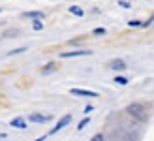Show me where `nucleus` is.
I'll use <instances>...</instances> for the list:
<instances>
[{"mask_svg": "<svg viewBox=\"0 0 154 141\" xmlns=\"http://www.w3.org/2000/svg\"><path fill=\"white\" fill-rule=\"evenodd\" d=\"M126 113L132 115L134 119H137V121H145V119H147V109H145V105L139 104V102H134V104H130V105L126 107Z\"/></svg>", "mask_w": 154, "mask_h": 141, "instance_id": "1", "label": "nucleus"}, {"mask_svg": "<svg viewBox=\"0 0 154 141\" xmlns=\"http://www.w3.org/2000/svg\"><path fill=\"white\" fill-rule=\"evenodd\" d=\"M70 92L73 94V96H81V98H98V92L87 90V89H72Z\"/></svg>", "mask_w": 154, "mask_h": 141, "instance_id": "2", "label": "nucleus"}, {"mask_svg": "<svg viewBox=\"0 0 154 141\" xmlns=\"http://www.w3.org/2000/svg\"><path fill=\"white\" fill-rule=\"evenodd\" d=\"M92 51H68V53H60V58H75V57H88Z\"/></svg>", "mask_w": 154, "mask_h": 141, "instance_id": "3", "label": "nucleus"}, {"mask_svg": "<svg viewBox=\"0 0 154 141\" xmlns=\"http://www.w3.org/2000/svg\"><path fill=\"white\" fill-rule=\"evenodd\" d=\"M72 122V115H64L62 117V119H60L57 124H55V128H53L51 130V134H57V132H60V130H62L64 126H68V124H70Z\"/></svg>", "mask_w": 154, "mask_h": 141, "instance_id": "4", "label": "nucleus"}, {"mask_svg": "<svg viewBox=\"0 0 154 141\" xmlns=\"http://www.w3.org/2000/svg\"><path fill=\"white\" fill-rule=\"evenodd\" d=\"M32 122H40V124H45V122H49V121H53V117L51 115H40V113H32L28 117Z\"/></svg>", "mask_w": 154, "mask_h": 141, "instance_id": "5", "label": "nucleus"}, {"mask_svg": "<svg viewBox=\"0 0 154 141\" xmlns=\"http://www.w3.org/2000/svg\"><path fill=\"white\" fill-rule=\"evenodd\" d=\"M11 126L13 128H21V130H26V121L23 119V117H15V119H11Z\"/></svg>", "mask_w": 154, "mask_h": 141, "instance_id": "6", "label": "nucleus"}, {"mask_svg": "<svg viewBox=\"0 0 154 141\" xmlns=\"http://www.w3.org/2000/svg\"><path fill=\"white\" fill-rule=\"evenodd\" d=\"M111 68L117 70V72H122V70H126V62L122 60V58H115V60L111 62Z\"/></svg>", "mask_w": 154, "mask_h": 141, "instance_id": "7", "label": "nucleus"}, {"mask_svg": "<svg viewBox=\"0 0 154 141\" xmlns=\"http://www.w3.org/2000/svg\"><path fill=\"white\" fill-rule=\"evenodd\" d=\"M68 10H70V13L75 15V17H83V15H85V10H83V8H79V6H70Z\"/></svg>", "mask_w": 154, "mask_h": 141, "instance_id": "8", "label": "nucleus"}, {"mask_svg": "<svg viewBox=\"0 0 154 141\" xmlns=\"http://www.w3.org/2000/svg\"><path fill=\"white\" fill-rule=\"evenodd\" d=\"M42 11H26V13H23V17H26V19H42Z\"/></svg>", "mask_w": 154, "mask_h": 141, "instance_id": "9", "label": "nucleus"}, {"mask_svg": "<svg viewBox=\"0 0 154 141\" xmlns=\"http://www.w3.org/2000/svg\"><path fill=\"white\" fill-rule=\"evenodd\" d=\"M53 70H57V64H55V62H49V64H45V66L42 68V74H43V75H47V74L53 72Z\"/></svg>", "mask_w": 154, "mask_h": 141, "instance_id": "10", "label": "nucleus"}, {"mask_svg": "<svg viewBox=\"0 0 154 141\" xmlns=\"http://www.w3.org/2000/svg\"><path fill=\"white\" fill-rule=\"evenodd\" d=\"M115 83H117V85H128V79L124 75H117V77H115Z\"/></svg>", "mask_w": 154, "mask_h": 141, "instance_id": "11", "label": "nucleus"}, {"mask_svg": "<svg viewBox=\"0 0 154 141\" xmlns=\"http://www.w3.org/2000/svg\"><path fill=\"white\" fill-rule=\"evenodd\" d=\"M88 122H90V117H85V119H83V121H81L79 124H77V130H83V128H85V126H87V124H88Z\"/></svg>", "mask_w": 154, "mask_h": 141, "instance_id": "12", "label": "nucleus"}, {"mask_svg": "<svg viewBox=\"0 0 154 141\" xmlns=\"http://www.w3.org/2000/svg\"><path fill=\"white\" fill-rule=\"evenodd\" d=\"M32 28H34V30H42V28H43V23H42V19H36V21L32 23Z\"/></svg>", "mask_w": 154, "mask_h": 141, "instance_id": "13", "label": "nucleus"}, {"mask_svg": "<svg viewBox=\"0 0 154 141\" xmlns=\"http://www.w3.org/2000/svg\"><path fill=\"white\" fill-rule=\"evenodd\" d=\"M26 51V47H17V49H11L8 55H19V53H25Z\"/></svg>", "mask_w": 154, "mask_h": 141, "instance_id": "14", "label": "nucleus"}, {"mask_svg": "<svg viewBox=\"0 0 154 141\" xmlns=\"http://www.w3.org/2000/svg\"><path fill=\"white\" fill-rule=\"evenodd\" d=\"M128 27H132V28H139V27H143V23H139V21H130V23H128Z\"/></svg>", "mask_w": 154, "mask_h": 141, "instance_id": "15", "label": "nucleus"}, {"mask_svg": "<svg viewBox=\"0 0 154 141\" xmlns=\"http://www.w3.org/2000/svg\"><path fill=\"white\" fill-rule=\"evenodd\" d=\"M92 34L102 36V34H105V28H102V27H100V28H94V30H92Z\"/></svg>", "mask_w": 154, "mask_h": 141, "instance_id": "16", "label": "nucleus"}, {"mask_svg": "<svg viewBox=\"0 0 154 141\" xmlns=\"http://www.w3.org/2000/svg\"><path fill=\"white\" fill-rule=\"evenodd\" d=\"M90 141H103V136H102V134H96V136L92 137Z\"/></svg>", "mask_w": 154, "mask_h": 141, "instance_id": "17", "label": "nucleus"}, {"mask_svg": "<svg viewBox=\"0 0 154 141\" xmlns=\"http://www.w3.org/2000/svg\"><path fill=\"white\" fill-rule=\"evenodd\" d=\"M119 6H122V8H130V2H126V0H120Z\"/></svg>", "mask_w": 154, "mask_h": 141, "instance_id": "18", "label": "nucleus"}, {"mask_svg": "<svg viewBox=\"0 0 154 141\" xmlns=\"http://www.w3.org/2000/svg\"><path fill=\"white\" fill-rule=\"evenodd\" d=\"M34 141H45V137H38V139H34Z\"/></svg>", "mask_w": 154, "mask_h": 141, "instance_id": "19", "label": "nucleus"}, {"mask_svg": "<svg viewBox=\"0 0 154 141\" xmlns=\"http://www.w3.org/2000/svg\"><path fill=\"white\" fill-rule=\"evenodd\" d=\"M0 11H2V10H0Z\"/></svg>", "mask_w": 154, "mask_h": 141, "instance_id": "20", "label": "nucleus"}]
</instances>
